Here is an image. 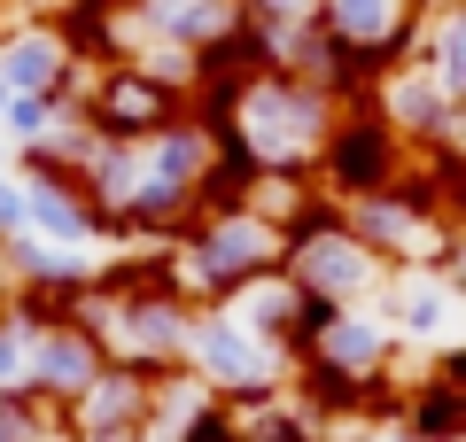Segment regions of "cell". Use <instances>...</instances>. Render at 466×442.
Wrapping results in <instances>:
<instances>
[{
  "mask_svg": "<svg viewBox=\"0 0 466 442\" xmlns=\"http://www.w3.org/2000/svg\"><path fill=\"white\" fill-rule=\"evenodd\" d=\"M451 140H459V147H466V109H459V132H451Z\"/></svg>",
  "mask_w": 466,
  "mask_h": 442,
  "instance_id": "obj_24",
  "label": "cell"
},
{
  "mask_svg": "<svg viewBox=\"0 0 466 442\" xmlns=\"http://www.w3.org/2000/svg\"><path fill=\"white\" fill-rule=\"evenodd\" d=\"M32 342H39V326L0 295V388H24L32 380Z\"/></svg>",
  "mask_w": 466,
  "mask_h": 442,
  "instance_id": "obj_19",
  "label": "cell"
},
{
  "mask_svg": "<svg viewBox=\"0 0 466 442\" xmlns=\"http://www.w3.org/2000/svg\"><path fill=\"white\" fill-rule=\"evenodd\" d=\"M342 226L358 233V241L373 248V256L389 264V272H428L435 248H443V217L428 210V202H412L404 186H389V195H366V202H342Z\"/></svg>",
  "mask_w": 466,
  "mask_h": 442,
  "instance_id": "obj_9",
  "label": "cell"
},
{
  "mask_svg": "<svg viewBox=\"0 0 466 442\" xmlns=\"http://www.w3.org/2000/svg\"><path fill=\"white\" fill-rule=\"evenodd\" d=\"M39 442H78V435H70V427H63V435H39Z\"/></svg>",
  "mask_w": 466,
  "mask_h": 442,
  "instance_id": "obj_25",
  "label": "cell"
},
{
  "mask_svg": "<svg viewBox=\"0 0 466 442\" xmlns=\"http://www.w3.org/2000/svg\"><path fill=\"white\" fill-rule=\"evenodd\" d=\"M140 16H148V39H164L179 55H210L233 24H249L241 0H140Z\"/></svg>",
  "mask_w": 466,
  "mask_h": 442,
  "instance_id": "obj_16",
  "label": "cell"
},
{
  "mask_svg": "<svg viewBox=\"0 0 466 442\" xmlns=\"http://www.w3.org/2000/svg\"><path fill=\"white\" fill-rule=\"evenodd\" d=\"M78 116V101H47V94H8V109H0V147L16 156V147H39L55 140V125H70Z\"/></svg>",
  "mask_w": 466,
  "mask_h": 442,
  "instance_id": "obj_18",
  "label": "cell"
},
{
  "mask_svg": "<svg viewBox=\"0 0 466 442\" xmlns=\"http://www.w3.org/2000/svg\"><path fill=\"white\" fill-rule=\"evenodd\" d=\"M311 357L342 365L350 380H381V373H397V365H404V342L389 334L381 311H334V326L311 342Z\"/></svg>",
  "mask_w": 466,
  "mask_h": 442,
  "instance_id": "obj_15",
  "label": "cell"
},
{
  "mask_svg": "<svg viewBox=\"0 0 466 442\" xmlns=\"http://www.w3.org/2000/svg\"><path fill=\"white\" fill-rule=\"evenodd\" d=\"M412 164V140L381 116V101H342L327 125V147H319V195L334 202H366V195H389Z\"/></svg>",
  "mask_w": 466,
  "mask_h": 442,
  "instance_id": "obj_4",
  "label": "cell"
},
{
  "mask_svg": "<svg viewBox=\"0 0 466 442\" xmlns=\"http://www.w3.org/2000/svg\"><path fill=\"white\" fill-rule=\"evenodd\" d=\"M420 63H428V78L466 109V0H451V8L428 16V32H420Z\"/></svg>",
  "mask_w": 466,
  "mask_h": 442,
  "instance_id": "obj_17",
  "label": "cell"
},
{
  "mask_svg": "<svg viewBox=\"0 0 466 442\" xmlns=\"http://www.w3.org/2000/svg\"><path fill=\"white\" fill-rule=\"evenodd\" d=\"M420 8H428V16H435V8H451V0H420Z\"/></svg>",
  "mask_w": 466,
  "mask_h": 442,
  "instance_id": "obj_26",
  "label": "cell"
},
{
  "mask_svg": "<svg viewBox=\"0 0 466 442\" xmlns=\"http://www.w3.org/2000/svg\"><path fill=\"white\" fill-rule=\"evenodd\" d=\"M0 24H8V0H0Z\"/></svg>",
  "mask_w": 466,
  "mask_h": 442,
  "instance_id": "obj_28",
  "label": "cell"
},
{
  "mask_svg": "<svg viewBox=\"0 0 466 442\" xmlns=\"http://www.w3.org/2000/svg\"><path fill=\"white\" fill-rule=\"evenodd\" d=\"M148 373H133V365H101V380L70 404V435L78 442H116V435H140L148 442Z\"/></svg>",
  "mask_w": 466,
  "mask_h": 442,
  "instance_id": "obj_12",
  "label": "cell"
},
{
  "mask_svg": "<svg viewBox=\"0 0 466 442\" xmlns=\"http://www.w3.org/2000/svg\"><path fill=\"white\" fill-rule=\"evenodd\" d=\"M187 109H195V94H187V85H164L140 63L86 70V94H78V116L101 140H156V132H171Z\"/></svg>",
  "mask_w": 466,
  "mask_h": 442,
  "instance_id": "obj_5",
  "label": "cell"
},
{
  "mask_svg": "<svg viewBox=\"0 0 466 442\" xmlns=\"http://www.w3.org/2000/svg\"><path fill=\"white\" fill-rule=\"evenodd\" d=\"M428 272H435V279H443V287L466 303V226H451V233H443V248H435Z\"/></svg>",
  "mask_w": 466,
  "mask_h": 442,
  "instance_id": "obj_21",
  "label": "cell"
},
{
  "mask_svg": "<svg viewBox=\"0 0 466 442\" xmlns=\"http://www.w3.org/2000/svg\"><path fill=\"white\" fill-rule=\"evenodd\" d=\"M0 109H8V78H0Z\"/></svg>",
  "mask_w": 466,
  "mask_h": 442,
  "instance_id": "obj_27",
  "label": "cell"
},
{
  "mask_svg": "<svg viewBox=\"0 0 466 442\" xmlns=\"http://www.w3.org/2000/svg\"><path fill=\"white\" fill-rule=\"evenodd\" d=\"M78 326L101 342V357H109V365H133V373L164 380V373H179V365H187L195 303H187V295H109L94 279Z\"/></svg>",
  "mask_w": 466,
  "mask_h": 442,
  "instance_id": "obj_3",
  "label": "cell"
},
{
  "mask_svg": "<svg viewBox=\"0 0 466 442\" xmlns=\"http://www.w3.org/2000/svg\"><path fill=\"white\" fill-rule=\"evenodd\" d=\"M171 256H179V287L195 311H226L241 287H257V279L280 272V226L257 210H233V217H195V226L171 241Z\"/></svg>",
  "mask_w": 466,
  "mask_h": 442,
  "instance_id": "obj_2",
  "label": "cell"
},
{
  "mask_svg": "<svg viewBox=\"0 0 466 442\" xmlns=\"http://www.w3.org/2000/svg\"><path fill=\"white\" fill-rule=\"evenodd\" d=\"M101 365H109V357H101V342H94L86 326H47V334L32 342V380H24V388L55 396V404L70 411V404L101 380Z\"/></svg>",
  "mask_w": 466,
  "mask_h": 442,
  "instance_id": "obj_14",
  "label": "cell"
},
{
  "mask_svg": "<svg viewBox=\"0 0 466 442\" xmlns=\"http://www.w3.org/2000/svg\"><path fill=\"white\" fill-rule=\"evenodd\" d=\"M187 373L210 396H249V388H288V357L272 342H257L233 311H195L187 334Z\"/></svg>",
  "mask_w": 466,
  "mask_h": 442,
  "instance_id": "obj_8",
  "label": "cell"
},
{
  "mask_svg": "<svg viewBox=\"0 0 466 442\" xmlns=\"http://www.w3.org/2000/svg\"><path fill=\"white\" fill-rule=\"evenodd\" d=\"M179 442H233V411H226V396H210V404L195 411V427H187Z\"/></svg>",
  "mask_w": 466,
  "mask_h": 442,
  "instance_id": "obj_22",
  "label": "cell"
},
{
  "mask_svg": "<svg viewBox=\"0 0 466 442\" xmlns=\"http://www.w3.org/2000/svg\"><path fill=\"white\" fill-rule=\"evenodd\" d=\"M373 303H381L389 334H397L404 349H428V357H435V349L451 342V311H459V295H451L435 272H389Z\"/></svg>",
  "mask_w": 466,
  "mask_h": 442,
  "instance_id": "obj_11",
  "label": "cell"
},
{
  "mask_svg": "<svg viewBox=\"0 0 466 442\" xmlns=\"http://www.w3.org/2000/svg\"><path fill=\"white\" fill-rule=\"evenodd\" d=\"M327 0H241V16L265 24V32H288V24H311Z\"/></svg>",
  "mask_w": 466,
  "mask_h": 442,
  "instance_id": "obj_20",
  "label": "cell"
},
{
  "mask_svg": "<svg viewBox=\"0 0 466 442\" xmlns=\"http://www.w3.org/2000/svg\"><path fill=\"white\" fill-rule=\"evenodd\" d=\"M8 164H16V179H24V210H32V226H24V233H39V241H55V248L109 256V210L86 195L78 171L47 164V156H32V147L8 156Z\"/></svg>",
  "mask_w": 466,
  "mask_h": 442,
  "instance_id": "obj_6",
  "label": "cell"
},
{
  "mask_svg": "<svg viewBox=\"0 0 466 442\" xmlns=\"http://www.w3.org/2000/svg\"><path fill=\"white\" fill-rule=\"evenodd\" d=\"M342 101L311 78H288V70H257L233 101V140L257 156V171L272 179H311L319 171V147H327V125ZM226 140V132H218Z\"/></svg>",
  "mask_w": 466,
  "mask_h": 442,
  "instance_id": "obj_1",
  "label": "cell"
},
{
  "mask_svg": "<svg viewBox=\"0 0 466 442\" xmlns=\"http://www.w3.org/2000/svg\"><path fill=\"white\" fill-rule=\"evenodd\" d=\"M373 101H381V116H389V125H397L412 147H435V140H451V132H459V101H451L443 85L428 78V63L389 70Z\"/></svg>",
  "mask_w": 466,
  "mask_h": 442,
  "instance_id": "obj_13",
  "label": "cell"
},
{
  "mask_svg": "<svg viewBox=\"0 0 466 442\" xmlns=\"http://www.w3.org/2000/svg\"><path fill=\"white\" fill-rule=\"evenodd\" d=\"M70 0H8V16H32V24H55Z\"/></svg>",
  "mask_w": 466,
  "mask_h": 442,
  "instance_id": "obj_23",
  "label": "cell"
},
{
  "mask_svg": "<svg viewBox=\"0 0 466 442\" xmlns=\"http://www.w3.org/2000/svg\"><path fill=\"white\" fill-rule=\"evenodd\" d=\"M280 272L296 279L303 295H327L334 311H366L373 295H381V279H389V264L373 256L358 233L334 217V226H319V233H303V241H288V256H280Z\"/></svg>",
  "mask_w": 466,
  "mask_h": 442,
  "instance_id": "obj_7",
  "label": "cell"
},
{
  "mask_svg": "<svg viewBox=\"0 0 466 442\" xmlns=\"http://www.w3.org/2000/svg\"><path fill=\"white\" fill-rule=\"evenodd\" d=\"M0 78H8V94H47V101L86 94V63L63 47L55 24H32V16L0 24Z\"/></svg>",
  "mask_w": 466,
  "mask_h": 442,
  "instance_id": "obj_10",
  "label": "cell"
}]
</instances>
